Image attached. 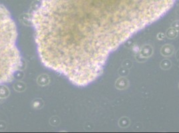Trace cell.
Listing matches in <instances>:
<instances>
[{"mask_svg":"<svg viewBox=\"0 0 179 133\" xmlns=\"http://www.w3.org/2000/svg\"><path fill=\"white\" fill-rule=\"evenodd\" d=\"M175 48L170 44H166L162 47L161 49V53L163 57H168L172 56V54L174 53Z\"/></svg>","mask_w":179,"mask_h":133,"instance_id":"5b68a950","label":"cell"},{"mask_svg":"<svg viewBox=\"0 0 179 133\" xmlns=\"http://www.w3.org/2000/svg\"><path fill=\"white\" fill-rule=\"evenodd\" d=\"M165 36H166V35H164V33H159L157 35V39L159 40H163L164 39V38L165 37Z\"/></svg>","mask_w":179,"mask_h":133,"instance_id":"7c38bea8","label":"cell"},{"mask_svg":"<svg viewBox=\"0 0 179 133\" xmlns=\"http://www.w3.org/2000/svg\"><path fill=\"white\" fill-rule=\"evenodd\" d=\"M17 38L15 21L9 10L0 4V85L12 81L22 66Z\"/></svg>","mask_w":179,"mask_h":133,"instance_id":"7a4b0ae2","label":"cell"},{"mask_svg":"<svg viewBox=\"0 0 179 133\" xmlns=\"http://www.w3.org/2000/svg\"><path fill=\"white\" fill-rule=\"evenodd\" d=\"M172 27L175 28L177 31H179V21H176L172 23Z\"/></svg>","mask_w":179,"mask_h":133,"instance_id":"8fae6325","label":"cell"},{"mask_svg":"<svg viewBox=\"0 0 179 133\" xmlns=\"http://www.w3.org/2000/svg\"><path fill=\"white\" fill-rule=\"evenodd\" d=\"M153 48L149 44H145L142 46L139 51V56L144 60H146L148 58L151 57L153 54Z\"/></svg>","mask_w":179,"mask_h":133,"instance_id":"3957f363","label":"cell"},{"mask_svg":"<svg viewBox=\"0 0 179 133\" xmlns=\"http://www.w3.org/2000/svg\"><path fill=\"white\" fill-rule=\"evenodd\" d=\"M178 87H179V83H178Z\"/></svg>","mask_w":179,"mask_h":133,"instance_id":"5bb4252c","label":"cell"},{"mask_svg":"<svg viewBox=\"0 0 179 133\" xmlns=\"http://www.w3.org/2000/svg\"><path fill=\"white\" fill-rule=\"evenodd\" d=\"M129 87V81L126 77H121L116 80L115 87L118 90H124Z\"/></svg>","mask_w":179,"mask_h":133,"instance_id":"277c9868","label":"cell"},{"mask_svg":"<svg viewBox=\"0 0 179 133\" xmlns=\"http://www.w3.org/2000/svg\"><path fill=\"white\" fill-rule=\"evenodd\" d=\"M74 26L91 39L103 59L163 17L177 0H62Z\"/></svg>","mask_w":179,"mask_h":133,"instance_id":"6da1fadb","label":"cell"},{"mask_svg":"<svg viewBox=\"0 0 179 133\" xmlns=\"http://www.w3.org/2000/svg\"><path fill=\"white\" fill-rule=\"evenodd\" d=\"M178 31L171 27L167 29L166 34L165 35H166V37L170 39H175L178 36Z\"/></svg>","mask_w":179,"mask_h":133,"instance_id":"52a82bcc","label":"cell"},{"mask_svg":"<svg viewBox=\"0 0 179 133\" xmlns=\"http://www.w3.org/2000/svg\"><path fill=\"white\" fill-rule=\"evenodd\" d=\"M130 120L127 116H123L118 121V125L122 129H126L130 126Z\"/></svg>","mask_w":179,"mask_h":133,"instance_id":"8992f818","label":"cell"},{"mask_svg":"<svg viewBox=\"0 0 179 133\" xmlns=\"http://www.w3.org/2000/svg\"><path fill=\"white\" fill-rule=\"evenodd\" d=\"M132 63L129 59L124 60L122 63V66H124V67L128 69H130L131 67H132Z\"/></svg>","mask_w":179,"mask_h":133,"instance_id":"30bf717a","label":"cell"},{"mask_svg":"<svg viewBox=\"0 0 179 133\" xmlns=\"http://www.w3.org/2000/svg\"><path fill=\"white\" fill-rule=\"evenodd\" d=\"M160 66L161 69H164V70H168L171 68L172 66V63L169 59H164L160 63Z\"/></svg>","mask_w":179,"mask_h":133,"instance_id":"ba28073f","label":"cell"},{"mask_svg":"<svg viewBox=\"0 0 179 133\" xmlns=\"http://www.w3.org/2000/svg\"><path fill=\"white\" fill-rule=\"evenodd\" d=\"M176 58H177L178 60H179V49L177 51V53H176Z\"/></svg>","mask_w":179,"mask_h":133,"instance_id":"4fadbf2b","label":"cell"},{"mask_svg":"<svg viewBox=\"0 0 179 133\" xmlns=\"http://www.w3.org/2000/svg\"><path fill=\"white\" fill-rule=\"evenodd\" d=\"M118 74L120 77H126L129 74V69L122 66L118 69Z\"/></svg>","mask_w":179,"mask_h":133,"instance_id":"9c48e42d","label":"cell"}]
</instances>
